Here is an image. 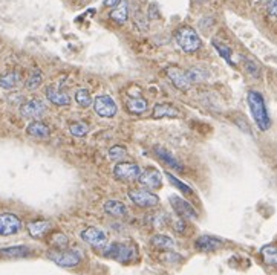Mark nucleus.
<instances>
[{
	"label": "nucleus",
	"mask_w": 277,
	"mask_h": 275,
	"mask_svg": "<svg viewBox=\"0 0 277 275\" xmlns=\"http://www.w3.org/2000/svg\"><path fill=\"white\" fill-rule=\"evenodd\" d=\"M246 101H248V107H250V112L253 115V120L257 124L261 130H268L271 125V118L268 115V110H266V104L262 93L256 92V91H250L246 95Z\"/></svg>",
	"instance_id": "nucleus-1"
},
{
	"label": "nucleus",
	"mask_w": 277,
	"mask_h": 275,
	"mask_svg": "<svg viewBox=\"0 0 277 275\" xmlns=\"http://www.w3.org/2000/svg\"><path fill=\"white\" fill-rule=\"evenodd\" d=\"M175 40L185 54L196 52L198 49H200V45H202L198 32L190 26H181L175 32Z\"/></svg>",
	"instance_id": "nucleus-2"
},
{
	"label": "nucleus",
	"mask_w": 277,
	"mask_h": 275,
	"mask_svg": "<svg viewBox=\"0 0 277 275\" xmlns=\"http://www.w3.org/2000/svg\"><path fill=\"white\" fill-rule=\"evenodd\" d=\"M47 259L62 268H75L81 263V252L75 249H52L47 252Z\"/></svg>",
	"instance_id": "nucleus-3"
},
{
	"label": "nucleus",
	"mask_w": 277,
	"mask_h": 275,
	"mask_svg": "<svg viewBox=\"0 0 277 275\" xmlns=\"http://www.w3.org/2000/svg\"><path fill=\"white\" fill-rule=\"evenodd\" d=\"M103 254L106 255V257L118 260L121 263H127V261H130V260H133L137 257L135 249H133L132 246H129V244H126V243H112L106 249H104Z\"/></svg>",
	"instance_id": "nucleus-4"
},
{
	"label": "nucleus",
	"mask_w": 277,
	"mask_h": 275,
	"mask_svg": "<svg viewBox=\"0 0 277 275\" xmlns=\"http://www.w3.org/2000/svg\"><path fill=\"white\" fill-rule=\"evenodd\" d=\"M23 228V222L18 215L13 213H2L0 214V235L8 237V235H14L20 232Z\"/></svg>",
	"instance_id": "nucleus-5"
},
{
	"label": "nucleus",
	"mask_w": 277,
	"mask_h": 275,
	"mask_svg": "<svg viewBox=\"0 0 277 275\" xmlns=\"http://www.w3.org/2000/svg\"><path fill=\"white\" fill-rule=\"evenodd\" d=\"M93 110L101 118H113L118 113V106L109 95H100L93 100Z\"/></svg>",
	"instance_id": "nucleus-6"
},
{
	"label": "nucleus",
	"mask_w": 277,
	"mask_h": 275,
	"mask_svg": "<svg viewBox=\"0 0 277 275\" xmlns=\"http://www.w3.org/2000/svg\"><path fill=\"white\" fill-rule=\"evenodd\" d=\"M141 174V168L139 165L133 164V162H118L115 167H113V176L115 179L121 181V182H132L137 181Z\"/></svg>",
	"instance_id": "nucleus-7"
},
{
	"label": "nucleus",
	"mask_w": 277,
	"mask_h": 275,
	"mask_svg": "<svg viewBox=\"0 0 277 275\" xmlns=\"http://www.w3.org/2000/svg\"><path fill=\"white\" fill-rule=\"evenodd\" d=\"M171 208L175 210V213L179 215L181 219H187V220H195L198 219V211L192 206V203H188L185 199H183L181 196H170L169 198Z\"/></svg>",
	"instance_id": "nucleus-8"
},
{
	"label": "nucleus",
	"mask_w": 277,
	"mask_h": 275,
	"mask_svg": "<svg viewBox=\"0 0 277 275\" xmlns=\"http://www.w3.org/2000/svg\"><path fill=\"white\" fill-rule=\"evenodd\" d=\"M129 199L135 203L139 208H152V206H156L159 202V198L156 194L146 191V190H139V188H132L129 190Z\"/></svg>",
	"instance_id": "nucleus-9"
},
{
	"label": "nucleus",
	"mask_w": 277,
	"mask_h": 275,
	"mask_svg": "<svg viewBox=\"0 0 277 275\" xmlns=\"http://www.w3.org/2000/svg\"><path fill=\"white\" fill-rule=\"evenodd\" d=\"M81 240L95 248H106L108 244V232L97 227H89L81 231Z\"/></svg>",
	"instance_id": "nucleus-10"
},
{
	"label": "nucleus",
	"mask_w": 277,
	"mask_h": 275,
	"mask_svg": "<svg viewBox=\"0 0 277 275\" xmlns=\"http://www.w3.org/2000/svg\"><path fill=\"white\" fill-rule=\"evenodd\" d=\"M138 181L141 185L147 186L150 190H159L162 186V174L155 167H147L146 170L141 171Z\"/></svg>",
	"instance_id": "nucleus-11"
},
{
	"label": "nucleus",
	"mask_w": 277,
	"mask_h": 275,
	"mask_svg": "<svg viewBox=\"0 0 277 275\" xmlns=\"http://www.w3.org/2000/svg\"><path fill=\"white\" fill-rule=\"evenodd\" d=\"M46 112V104L45 101L39 100V98H32L28 100L20 106V115L25 118H31V120H37Z\"/></svg>",
	"instance_id": "nucleus-12"
},
{
	"label": "nucleus",
	"mask_w": 277,
	"mask_h": 275,
	"mask_svg": "<svg viewBox=\"0 0 277 275\" xmlns=\"http://www.w3.org/2000/svg\"><path fill=\"white\" fill-rule=\"evenodd\" d=\"M154 153H155V156H156V158H158L162 164H166L167 167H170L171 170H175V171H178V173H183V171L185 170L184 165L181 164L167 149H164V147L156 145L155 149H154Z\"/></svg>",
	"instance_id": "nucleus-13"
},
{
	"label": "nucleus",
	"mask_w": 277,
	"mask_h": 275,
	"mask_svg": "<svg viewBox=\"0 0 277 275\" xmlns=\"http://www.w3.org/2000/svg\"><path fill=\"white\" fill-rule=\"evenodd\" d=\"M166 74H167V76L170 78V81L173 83V86L176 87V89L183 91V92L188 91L190 83H188L185 72L183 71V69H179L176 66H167L166 67Z\"/></svg>",
	"instance_id": "nucleus-14"
},
{
	"label": "nucleus",
	"mask_w": 277,
	"mask_h": 275,
	"mask_svg": "<svg viewBox=\"0 0 277 275\" xmlns=\"http://www.w3.org/2000/svg\"><path fill=\"white\" fill-rule=\"evenodd\" d=\"M224 246V242L213 235H200L195 240V248L202 252H212Z\"/></svg>",
	"instance_id": "nucleus-15"
},
{
	"label": "nucleus",
	"mask_w": 277,
	"mask_h": 275,
	"mask_svg": "<svg viewBox=\"0 0 277 275\" xmlns=\"http://www.w3.org/2000/svg\"><path fill=\"white\" fill-rule=\"evenodd\" d=\"M26 133L32 138H37V139H49L51 138V129L47 127V124L39 120H34L28 124Z\"/></svg>",
	"instance_id": "nucleus-16"
},
{
	"label": "nucleus",
	"mask_w": 277,
	"mask_h": 275,
	"mask_svg": "<svg viewBox=\"0 0 277 275\" xmlns=\"http://www.w3.org/2000/svg\"><path fill=\"white\" fill-rule=\"evenodd\" d=\"M0 255L5 259H26L32 255V249L25 244H17V246L0 248Z\"/></svg>",
	"instance_id": "nucleus-17"
},
{
	"label": "nucleus",
	"mask_w": 277,
	"mask_h": 275,
	"mask_svg": "<svg viewBox=\"0 0 277 275\" xmlns=\"http://www.w3.org/2000/svg\"><path fill=\"white\" fill-rule=\"evenodd\" d=\"M52 229V223L49 220H34L28 223V232L32 239H42Z\"/></svg>",
	"instance_id": "nucleus-18"
},
{
	"label": "nucleus",
	"mask_w": 277,
	"mask_h": 275,
	"mask_svg": "<svg viewBox=\"0 0 277 275\" xmlns=\"http://www.w3.org/2000/svg\"><path fill=\"white\" fill-rule=\"evenodd\" d=\"M45 95L47 98V101H51L54 106H68L71 103V98L68 93H64V92H60L57 87L54 86H47L46 87V91H45Z\"/></svg>",
	"instance_id": "nucleus-19"
},
{
	"label": "nucleus",
	"mask_w": 277,
	"mask_h": 275,
	"mask_svg": "<svg viewBox=\"0 0 277 275\" xmlns=\"http://www.w3.org/2000/svg\"><path fill=\"white\" fill-rule=\"evenodd\" d=\"M126 107H127V110L133 115H141V113H144L147 110V100L144 96H141L139 93L138 95H130L127 98V103H126Z\"/></svg>",
	"instance_id": "nucleus-20"
},
{
	"label": "nucleus",
	"mask_w": 277,
	"mask_h": 275,
	"mask_svg": "<svg viewBox=\"0 0 277 275\" xmlns=\"http://www.w3.org/2000/svg\"><path fill=\"white\" fill-rule=\"evenodd\" d=\"M104 211H106L109 215H112V217L121 219V217H126L127 215V206L120 200L110 199L104 203Z\"/></svg>",
	"instance_id": "nucleus-21"
},
{
	"label": "nucleus",
	"mask_w": 277,
	"mask_h": 275,
	"mask_svg": "<svg viewBox=\"0 0 277 275\" xmlns=\"http://www.w3.org/2000/svg\"><path fill=\"white\" fill-rule=\"evenodd\" d=\"M178 116H181L179 110L171 104L158 103L154 107V118L155 120H161V118H178Z\"/></svg>",
	"instance_id": "nucleus-22"
},
{
	"label": "nucleus",
	"mask_w": 277,
	"mask_h": 275,
	"mask_svg": "<svg viewBox=\"0 0 277 275\" xmlns=\"http://www.w3.org/2000/svg\"><path fill=\"white\" fill-rule=\"evenodd\" d=\"M22 81V76L17 71H9L3 75H0V89L11 91L14 87H17Z\"/></svg>",
	"instance_id": "nucleus-23"
},
{
	"label": "nucleus",
	"mask_w": 277,
	"mask_h": 275,
	"mask_svg": "<svg viewBox=\"0 0 277 275\" xmlns=\"http://www.w3.org/2000/svg\"><path fill=\"white\" fill-rule=\"evenodd\" d=\"M110 18L118 23L127 22V18H129V2L127 0H121L120 5L113 8V11L110 13Z\"/></svg>",
	"instance_id": "nucleus-24"
},
{
	"label": "nucleus",
	"mask_w": 277,
	"mask_h": 275,
	"mask_svg": "<svg viewBox=\"0 0 277 275\" xmlns=\"http://www.w3.org/2000/svg\"><path fill=\"white\" fill-rule=\"evenodd\" d=\"M150 243L154 244L155 248L158 249H164V251H169V249H173L176 246L175 240L169 237V235H164V234H156L154 237L150 239Z\"/></svg>",
	"instance_id": "nucleus-25"
},
{
	"label": "nucleus",
	"mask_w": 277,
	"mask_h": 275,
	"mask_svg": "<svg viewBox=\"0 0 277 275\" xmlns=\"http://www.w3.org/2000/svg\"><path fill=\"white\" fill-rule=\"evenodd\" d=\"M262 260L270 264V266H277V246L276 244H266L261 249Z\"/></svg>",
	"instance_id": "nucleus-26"
},
{
	"label": "nucleus",
	"mask_w": 277,
	"mask_h": 275,
	"mask_svg": "<svg viewBox=\"0 0 277 275\" xmlns=\"http://www.w3.org/2000/svg\"><path fill=\"white\" fill-rule=\"evenodd\" d=\"M212 45H213V47L216 49V51L219 52V55H221L228 64L236 66V61L233 60V51H231L230 47H228L227 45H224V43H221V42H217V40H212Z\"/></svg>",
	"instance_id": "nucleus-27"
},
{
	"label": "nucleus",
	"mask_w": 277,
	"mask_h": 275,
	"mask_svg": "<svg viewBox=\"0 0 277 275\" xmlns=\"http://www.w3.org/2000/svg\"><path fill=\"white\" fill-rule=\"evenodd\" d=\"M75 103H77L80 107H83V109H86V107H91V104H93L91 92L88 89H84V87L78 89L77 92H75Z\"/></svg>",
	"instance_id": "nucleus-28"
},
{
	"label": "nucleus",
	"mask_w": 277,
	"mask_h": 275,
	"mask_svg": "<svg viewBox=\"0 0 277 275\" xmlns=\"http://www.w3.org/2000/svg\"><path fill=\"white\" fill-rule=\"evenodd\" d=\"M164 174H166V178L169 179V182H170L171 185H175L181 193H184L185 196H193V194H195V193H193V190H192V186H188V185H187V183H184L183 181H179V179H178V178H175V176L171 174V173L166 171Z\"/></svg>",
	"instance_id": "nucleus-29"
},
{
	"label": "nucleus",
	"mask_w": 277,
	"mask_h": 275,
	"mask_svg": "<svg viewBox=\"0 0 277 275\" xmlns=\"http://www.w3.org/2000/svg\"><path fill=\"white\" fill-rule=\"evenodd\" d=\"M42 81H43V74H42V71H39V69H35V71L30 76H28L25 87L28 91H35V89H39V87H40Z\"/></svg>",
	"instance_id": "nucleus-30"
},
{
	"label": "nucleus",
	"mask_w": 277,
	"mask_h": 275,
	"mask_svg": "<svg viewBox=\"0 0 277 275\" xmlns=\"http://www.w3.org/2000/svg\"><path fill=\"white\" fill-rule=\"evenodd\" d=\"M185 76H187V80H188L190 84H192V83H200V81H204L207 78V72L204 71V69H200V67H190L188 71L185 72Z\"/></svg>",
	"instance_id": "nucleus-31"
},
{
	"label": "nucleus",
	"mask_w": 277,
	"mask_h": 275,
	"mask_svg": "<svg viewBox=\"0 0 277 275\" xmlns=\"http://www.w3.org/2000/svg\"><path fill=\"white\" fill-rule=\"evenodd\" d=\"M88 124L83 122V121H75L69 125V132L72 136H77V138H83L88 135Z\"/></svg>",
	"instance_id": "nucleus-32"
},
{
	"label": "nucleus",
	"mask_w": 277,
	"mask_h": 275,
	"mask_svg": "<svg viewBox=\"0 0 277 275\" xmlns=\"http://www.w3.org/2000/svg\"><path fill=\"white\" fill-rule=\"evenodd\" d=\"M51 244L55 249H66V246H68V237L62 232H55L51 237Z\"/></svg>",
	"instance_id": "nucleus-33"
},
{
	"label": "nucleus",
	"mask_w": 277,
	"mask_h": 275,
	"mask_svg": "<svg viewBox=\"0 0 277 275\" xmlns=\"http://www.w3.org/2000/svg\"><path fill=\"white\" fill-rule=\"evenodd\" d=\"M126 154H127V152L123 145H113L109 149V158L112 161H117V162L123 161L124 158H126Z\"/></svg>",
	"instance_id": "nucleus-34"
},
{
	"label": "nucleus",
	"mask_w": 277,
	"mask_h": 275,
	"mask_svg": "<svg viewBox=\"0 0 277 275\" xmlns=\"http://www.w3.org/2000/svg\"><path fill=\"white\" fill-rule=\"evenodd\" d=\"M244 61H245V69H246V72L253 75L254 78H259L261 75V69H259V64H256L253 60H248V58H244Z\"/></svg>",
	"instance_id": "nucleus-35"
},
{
	"label": "nucleus",
	"mask_w": 277,
	"mask_h": 275,
	"mask_svg": "<svg viewBox=\"0 0 277 275\" xmlns=\"http://www.w3.org/2000/svg\"><path fill=\"white\" fill-rule=\"evenodd\" d=\"M266 13L271 17H277V0H270L268 6H266Z\"/></svg>",
	"instance_id": "nucleus-36"
},
{
	"label": "nucleus",
	"mask_w": 277,
	"mask_h": 275,
	"mask_svg": "<svg viewBox=\"0 0 277 275\" xmlns=\"http://www.w3.org/2000/svg\"><path fill=\"white\" fill-rule=\"evenodd\" d=\"M135 23L142 29V31H146L147 29V22H144V17L141 15V13L138 14V11L135 13Z\"/></svg>",
	"instance_id": "nucleus-37"
},
{
	"label": "nucleus",
	"mask_w": 277,
	"mask_h": 275,
	"mask_svg": "<svg viewBox=\"0 0 277 275\" xmlns=\"http://www.w3.org/2000/svg\"><path fill=\"white\" fill-rule=\"evenodd\" d=\"M173 228H175L176 232L183 234V232L185 231V222H184V219H178V220L175 222V225H173Z\"/></svg>",
	"instance_id": "nucleus-38"
},
{
	"label": "nucleus",
	"mask_w": 277,
	"mask_h": 275,
	"mask_svg": "<svg viewBox=\"0 0 277 275\" xmlns=\"http://www.w3.org/2000/svg\"><path fill=\"white\" fill-rule=\"evenodd\" d=\"M120 2H121V0H103V3L106 8H115V6L120 5Z\"/></svg>",
	"instance_id": "nucleus-39"
}]
</instances>
